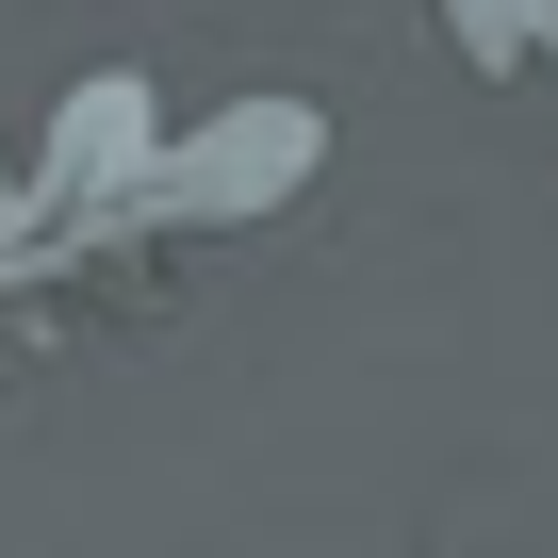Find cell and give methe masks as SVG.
Wrapping results in <instances>:
<instances>
[{
  "label": "cell",
  "instance_id": "obj_1",
  "mask_svg": "<svg viewBox=\"0 0 558 558\" xmlns=\"http://www.w3.org/2000/svg\"><path fill=\"white\" fill-rule=\"evenodd\" d=\"M313 148H329V132H313L296 99H230L197 148H165V197H181V214H263V197H279L263 165H313Z\"/></svg>",
  "mask_w": 558,
  "mask_h": 558
}]
</instances>
